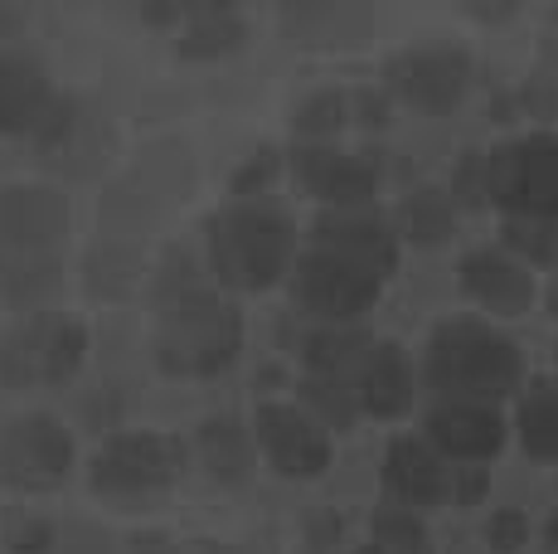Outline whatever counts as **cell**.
<instances>
[{"mask_svg":"<svg viewBox=\"0 0 558 554\" xmlns=\"http://www.w3.org/2000/svg\"><path fill=\"white\" fill-rule=\"evenodd\" d=\"M239 312L219 297L190 292L170 297L166 312H160V332H156V360L170 375H219L223 365H233L239 356Z\"/></svg>","mask_w":558,"mask_h":554,"instance_id":"1","label":"cell"},{"mask_svg":"<svg viewBox=\"0 0 558 554\" xmlns=\"http://www.w3.org/2000/svg\"><path fill=\"white\" fill-rule=\"evenodd\" d=\"M427 375L437 389L452 394V404H486L514 389L520 380V350L500 332L476 322H452L433 336Z\"/></svg>","mask_w":558,"mask_h":554,"instance_id":"2","label":"cell"},{"mask_svg":"<svg viewBox=\"0 0 558 554\" xmlns=\"http://www.w3.org/2000/svg\"><path fill=\"white\" fill-rule=\"evenodd\" d=\"M292 229L272 209H229L209 224L214 273L233 287H267L287 268Z\"/></svg>","mask_w":558,"mask_h":554,"instance_id":"3","label":"cell"},{"mask_svg":"<svg viewBox=\"0 0 558 554\" xmlns=\"http://www.w3.org/2000/svg\"><path fill=\"white\" fill-rule=\"evenodd\" d=\"M83 350H88V336H83L78 322L39 312L0 340V380L10 389L63 385L83 365Z\"/></svg>","mask_w":558,"mask_h":554,"instance_id":"4","label":"cell"},{"mask_svg":"<svg viewBox=\"0 0 558 554\" xmlns=\"http://www.w3.org/2000/svg\"><path fill=\"white\" fill-rule=\"evenodd\" d=\"M481 195L514 209V219H558V136H524L486 161Z\"/></svg>","mask_w":558,"mask_h":554,"instance_id":"5","label":"cell"},{"mask_svg":"<svg viewBox=\"0 0 558 554\" xmlns=\"http://www.w3.org/2000/svg\"><path fill=\"white\" fill-rule=\"evenodd\" d=\"M180 443L160 433H122L93 457V486L102 496H151L180 477Z\"/></svg>","mask_w":558,"mask_h":554,"instance_id":"6","label":"cell"},{"mask_svg":"<svg viewBox=\"0 0 558 554\" xmlns=\"http://www.w3.org/2000/svg\"><path fill=\"white\" fill-rule=\"evenodd\" d=\"M73 467V438L49 413H25L0 433V477L25 492L59 486Z\"/></svg>","mask_w":558,"mask_h":554,"instance_id":"7","label":"cell"},{"mask_svg":"<svg viewBox=\"0 0 558 554\" xmlns=\"http://www.w3.org/2000/svg\"><path fill=\"white\" fill-rule=\"evenodd\" d=\"M296 297H302L311 312L345 322V316L364 312V306L379 297V277L364 273L360 263L316 249V253H306L302 268H296Z\"/></svg>","mask_w":558,"mask_h":554,"instance_id":"8","label":"cell"},{"mask_svg":"<svg viewBox=\"0 0 558 554\" xmlns=\"http://www.w3.org/2000/svg\"><path fill=\"white\" fill-rule=\"evenodd\" d=\"M69 229V205L45 185H5L0 190V249L49 253Z\"/></svg>","mask_w":558,"mask_h":554,"instance_id":"9","label":"cell"},{"mask_svg":"<svg viewBox=\"0 0 558 554\" xmlns=\"http://www.w3.org/2000/svg\"><path fill=\"white\" fill-rule=\"evenodd\" d=\"M49 117H53L49 73L39 69L29 55L0 49V132L5 136L45 132Z\"/></svg>","mask_w":558,"mask_h":554,"instance_id":"10","label":"cell"},{"mask_svg":"<svg viewBox=\"0 0 558 554\" xmlns=\"http://www.w3.org/2000/svg\"><path fill=\"white\" fill-rule=\"evenodd\" d=\"M257 438H263L272 467L287 472V477H316L330 457L326 433H320L306 413L287 409V404H267V409H257Z\"/></svg>","mask_w":558,"mask_h":554,"instance_id":"11","label":"cell"},{"mask_svg":"<svg viewBox=\"0 0 558 554\" xmlns=\"http://www.w3.org/2000/svg\"><path fill=\"white\" fill-rule=\"evenodd\" d=\"M316 249L360 263V268L374 273V277H384L393 268V233L384 229V219L369 215V209H336V215H320Z\"/></svg>","mask_w":558,"mask_h":554,"instance_id":"12","label":"cell"},{"mask_svg":"<svg viewBox=\"0 0 558 554\" xmlns=\"http://www.w3.org/2000/svg\"><path fill=\"white\" fill-rule=\"evenodd\" d=\"M466 83L471 69L452 49H417V55H403L393 63V88L417 108H452L466 93Z\"/></svg>","mask_w":558,"mask_h":554,"instance_id":"13","label":"cell"},{"mask_svg":"<svg viewBox=\"0 0 558 554\" xmlns=\"http://www.w3.org/2000/svg\"><path fill=\"white\" fill-rule=\"evenodd\" d=\"M302 180L311 185V195L350 209V205H360L364 195H374L379 170L364 161V156H350V152H306L302 156Z\"/></svg>","mask_w":558,"mask_h":554,"instance_id":"14","label":"cell"},{"mask_svg":"<svg viewBox=\"0 0 558 554\" xmlns=\"http://www.w3.org/2000/svg\"><path fill=\"white\" fill-rule=\"evenodd\" d=\"M355 399L369 413H399L408 399H413V375L403 365V350L399 346H364L360 356V375H355Z\"/></svg>","mask_w":558,"mask_h":554,"instance_id":"15","label":"cell"},{"mask_svg":"<svg viewBox=\"0 0 558 554\" xmlns=\"http://www.w3.org/2000/svg\"><path fill=\"white\" fill-rule=\"evenodd\" d=\"M427 429H433L437 447L452 457H490L500 447V419L486 404H442L427 419Z\"/></svg>","mask_w":558,"mask_h":554,"instance_id":"16","label":"cell"},{"mask_svg":"<svg viewBox=\"0 0 558 554\" xmlns=\"http://www.w3.org/2000/svg\"><path fill=\"white\" fill-rule=\"evenodd\" d=\"M461 282L476 302L496 306V312H524L530 306V273L520 263L500 258V253H471L461 263Z\"/></svg>","mask_w":558,"mask_h":554,"instance_id":"17","label":"cell"},{"mask_svg":"<svg viewBox=\"0 0 558 554\" xmlns=\"http://www.w3.org/2000/svg\"><path fill=\"white\" fill-rule=\"evenodd\" d=\"M389 486H393V496L408 501V506H423V501L447 496V467L427 443L399 438L389 453Z\"/></svg>","mask_w":558,"mask_h":554,"instance_id":"18","label":"cell"},{"mask_svg":"<svg viewBox=\"0 0 558 554\" xmlns=\"http://www.w3.org/2000/svg\"><path fill=\"white\" fill-rule=\"evenodd\" d=\"M520 438L534 457H558V385L554 380L534 385L530 399L520 404Z\"/></svg>","mask_w":558,"mask_h":554,"instance_id":"19","label":"cell"},{"mask_svg":"<svg viewBox=\"0 0 558 554\" xmlns=\"http://www.w3.org/2000/svg\"><path fill=\"white\" fill-rule=\"evenodd\" d=\"M199 453H204V462H209V472L223 477V482H239L243 467H248V438H243V429L233 419L204 423Z\"/></svg>","mask_w":558,"mask_h":554,"instance_id":"20","label":"cell"},{"mask_svg":"<svg viewBox=\"0 0 558 554\" xmlns=\"http://www.w3.org/2000/svg\"><path fill=\"white\" fill-rule=\"evenodd\" d=\"M403 233L413 243H442L452 233V200L442 190H413L403 200Z\"/></svg>","mask_w":558,"mask_h":554,"instance_id":"21","label":"cell"},{"mask_svg":"<svg viewBox=\"0 0 558 554\" xmlns=\"http://www.w3.org/2000/svg\"><path fill=\"white\" fill-rule=\"evenodd\" d=\"M239 39H243V25L229 10H195L180 49H185V55H223V49H233Z\"/></svg>","mask_w":558,"mask_h":554,"instance_id":"22","label":"cell"},{"mask_svg":"<svg viewBox=\"0 0 558 554\" xmlns=\"http://www.w3.org/2000/svg\"><path fill=\"white\" fill-rule=\"evenodd\" d=\"M311 404L320 409V419L336 423V429H350V419H355V389L345 385L340 375H311Z\"/></svg>","mask_w":558,"mask_h":554,"instance_id":"23","label":"cell"},{"mask_svg":"<svg viewBox=\"0 0 558 554\" xmlns=\"http://www.w3.org/2000/svg\"><path fill=\"white\" fill-rule=\"evenodd\" d=\"M364 346L369 340L355 332H320L311 336V365H316V375H340V365H350V356Z\"/></svg>","mask_w":558,"mask_h":554,"instance_id":"24","label":"cell"},{"mask_svg":"<svg viewBox=\"0 0 558 554\" xmlns=\"http://www.w3.org/2000/svg\"><path fill=\"white\" fill-rule=\"evenodd\" d=\"M374 540L384 554H413L423 545V526L408 510H384V516H374Z\"/></svg>","mask_w":558,"mask_h":554,"instance_id":"25","label":"cell"},{"mask_svg":"<svg viewBox=\"0 0 558 554\" xmlns=\"http://www.w3.org/2000/svg\"><path fill=\"white\" fill-rule=\"evenodd\" d=\"M510 243L534 258H554L558 253V219H510Z\"/></svg>","mask_w":558,"mask_h":554,"instance_id":"26","label":"cell"},{"mask_svg":"<svg viewBox=\"0 0 558 554\" xmlns=\"http://www.w3.org/2000/svg\"><path fill=\"white\" fill-rule=\"evenodd\" d=\"M340 112H345V103L336 98V93H316L311 103H302V112H296V132H336L340 127Z\"/></svg>","mask_w":558,"mask_h":554,"instance_id":"27","label":"cell"},{"mask_svg":"<svg viewBox=\"0 0 558 554\" xmlns=\"http://www.w3.org/2000/svg\"><path fill=\"white\" fill-rule=\"evenodd\" d=\"M549 302H554V312H558V277H554V292H549Z\"/></svg>","mask_w":558,"mask_h":554,"instance_id":"28","label":"cell"},{"mask_svg":"<svg viewBox=\"0 0 558 554\" xmlns=\"http://www.w3.org/2000/svg\"><path fill=\"white\" fill-rule=\"evenodd\" d=\"M369 554H384V550H369Z\"/></svg>","mask_w":558,"mask_h":554,"instance_id":"29","label":"cell"},{"mask_svg":"<svg viewBox=\"0 0 558 554\" xmlns=\"http://www.w3.org/2000/svg\"><path fill=\"white\" fill-rule=\"evenodd\" d=\"M0 273H5V268H0Z\"/></svg>","mask_w":558,"mask_h":554,"instance_id":"30","label":"cell"}]
</instances>
